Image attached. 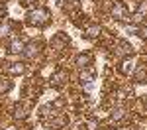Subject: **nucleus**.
I'll list each match as a JSON object with an SVG mask.
<instances>
[{"label": "nucleus", "mask_w": 147, "mask_h": 130, "mask_svg": "<svg viewBox=\"0 0 147 130\" xmlns=\"http://www.w3.org/2000/svg\"><path fill=\"white\" fill-rule=\"evenodd\" d=\"M145 77H147L145 71H137V79H139V83H145Z\"/></svg>", "instance_id": "17"}, {"label": "nucleus", "mask_w": 147, "mask_h": 130, "mask_svg": "<svg viewBox=\"0 0 147 130\" xmlns=\"http://www.w3.org/2000/svg\"><path fill=\"white\" fill-rule=\"evenodd\" d=\"M124 114H125V110H124V108H116V112L112 114V120H120V118L124 116Z\"/></svg>", "instance_id": "15"}, {"label": "nucleus", "mask_w": 147, "mask_h": 130, "mask_svg": "<svg viewBox=\"0 0 147 130\" xmlns=\"http://www.w3.org/2000/svg\"><path fill=\"white\" fill-rule=\"evenodd\" d=\"M116 53H118V55H127V57H129V55L134 53V47H131V44H127V42H120Z\"/></svg>", "instance_id": "5"}, {"label": "nucleus", "mask_w": 147, "mask_h": 130, "mask_svg": "<svg viewBox=\"0 0 147 130\" xmlns=\"http://www.w3.org/2000/svg\"><path fill=\"white\" fill-rule=\"evenodd\" d=\"M79 79H80V83L82 85H90L94 79H96V71H92V69H80V73H79Z\"/></svg>", "instance_id": "3"}, {"label": "nucleus", "mask_w": 147, "mask_h": 130, "mask_svg": "<svg viewBox=\"0 0 147 130\" xmlns=\"http://www.w3.org/2000/svg\"><path fill=\"white\" fill-rule=\"evenodd\" d=\"M145 106H147V97H145Z\"/></svg>", "instance_id": "19"}, {"label": "nucleus", "mask_w": 147, "mask_h": 130, "mask_svg": "<svg viewBox=\"0 0 147 130\" xmlns=\"http://www.w3.org/2000/svg\"><path fill=\"white\" fill-rule=\"evenodd\" d=\"M147 16V0H143L139 6H137L136 14H134V22H139V20H143Z\"/></svg>", "instance_id": "7"}, {"label": "nucleus", "mask_w": 147, "mask_h": 130, "mask_svg": "<svg viewBox=\"0 0 147 130\" xmlns=\"http://www.w3.org/2000/svg\"><path fill=\"white\" fill-rule=\"evenodd\" d=\"M112 16L116 20H125L127 18V8H125L122 2H116L114 8H112Z\"/></svg>", "instance_id": "4"}, {"label": "nucleus", "mask_w": 147, "mask_h": 130, "mask_svg": "<svg viewBox=\"0 0 147 130\" xmlns=\"http://www.w3.org/2000/svg\"><path fill=\"white\" fill-rule=\"evenodd\" d=\"M12 89V81L8 79H0V93H8Z\"/></svg>", "instance_id": "12"}, {"label": "nucleus", "mask_w": 147, "mask_h": 130, "mask_svg": "<svg viewBox=\"0 0 147 130\" xmlns=\"http://www.w3.org/2000/svg\"><path fill=\"white\" fill-rule=\"evenodd\" d=\"M49 81H51V87H63V85H65V81H67V73H65V71H55V73H53V75H51V79H49Z\"/></svg>", "instance_id": "2"}, {"label": "nucleus", "mask_w": 147, "mask_h": 130, "mask_svg": "<svg viewBox=\"0 0 147 130\" xmlns=\"http://www.w3.org/2000/svg\"><path fill=\"white\" fill-rule=\"evenodd\" d=\"M88 130H96V122H90L88 124Z\"/></svg>", "instance_id": "18"}, {"label": "nucleus", "mask_w": 147, "mask_h": 130, "mask_svg": "<svg viewBox=\"0 0 147 130\" xmlns=\"http://www.w3.org/2000/svg\"><path fill=\"white\" fill-rule=\"evenodd\" d=\"M26 20H28V24H30V26L43 28V26H47V24H49L51 16H49V10H45V8H34V10L28 12Z\"/></svg>", "instance_id": "1"}, {"label": "nucleus", "mask_w": 147, "mask_h": 130, "mask_svg": "<svg viewBox=\"0 0 147 130\" xmlns=\"http://www.w3.org/2000/svg\"><path fill=\"white\" fill-rule=\"evenodd\" d=\"M136 35H139V37H147V26H141V28H137Z\"/></svg>", "instance_id": "16"}, {"label": "nucleus", "mask_w": 147, "mask_h": 130, "mask_svg": "<svg viewBox=\"0 0 147 130\" xmlns=\"http://www.w3.org/2000/svg\"><path fill=\"white\" fill-rule=\"evenodd\" d=\"M90 63H92V55L90 53H80L79 57H77V65H79L80 69H86Z\"/></svg>", "instance_id": "8"}, {"label": "nucleus", "mask_w": 147, "mask_h": 130, "mask_svg": "<svg viewBox=\"0 0 147 130\" xmlns=\"http://www.w3.org/2000/svg\"><path fill=\"white\" fill-rule=\"evenodd\" d=\"M8 71L14 73V75H22V73H26V67H24L22 63H10L8 65Z\"/></svg>", "instance_id": "11"}, {"label": "nucleus", "mask_w": 147, "mask_h": 130, "mask_svg": "<svg viewBox=\"0 0 147 130\" xmlns=\"http://www.w3.org/2000/svg\"><path fill=\"white\" fill-rule=\"evenodd\" d=\"M8 51H10V53H22V51H24V44H22V39L14 37V39L10 42V46H8Z\"/></svg>", "instance_id": "9"}, {"label": "nucleus", "mask_w": 147, "mask_h": 130, "mask_svg": "<svg viewBox=\"0 0 147 130\" xmlns=\"http://www.w3.org/2000/svg\"><path fill=\"white\" fill-rule=\"evenodd\" d=\"M28 114H30V110H28V106H26V105H16V108H14V116L18 118V120L26 118Z\"/></svg>", "instance_id": "10"}, {"label": "nucleus", "mask_w": 147, "mask_h": 130, "mask_svg": "<svg viewBox=\"0 0 147 130\" xmlns=\"http://www.w3.org/2000/svg\"><path fill=\"white\" fill-rule=\"evenodd\" d=\"M131 71H134V63H131L129 59H127V61H124V63H122V73H125V75H129Z\"/></svg>", "instance_id": "14"}, {"label": "nucleus", "mask_w": 147, "mask_h": 130, "mask_svg": "<svg viewBox=\"0 0 147 130\" xmlns=\"http://www.w3.org/2000/svg\"><path fill=\"white\" fill-rule=\"evenodd\" d=\"M26 57H35L37 53H39V44H28V46H24V51H22Z\"/></svg>", "instance_id": "6"}, {"label": "nucleus", "mask_w": 147, "mask_h": 130, "mask_svg": "<svg viewBox=\"0 0 147 130\" xmlns=\"http://www.w3.org/2000/svg\"><path fill=\"white\" fill-rule=\"evenodd\" d=\"M98 34H100V26H90L86 30V37H96Z\"/></svg>", "instance_id": "13"}]
</instances>
